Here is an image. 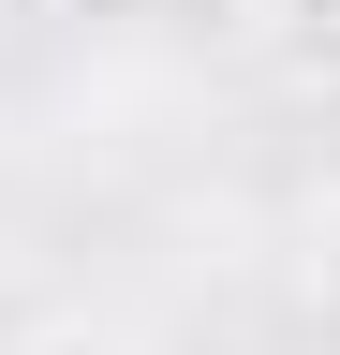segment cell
Listing matches in <instances>:
<instances>
[{
  "label": "cell",
  "mask_w": 340,
  "mask_h": 355,
  "mask_svg": "<svg viewBox=\"0 0 340 355\" xmlns=\"http://www.w3.org/2000/svg\"><path fill=\"white\" fill-rule=\"evenodd\" d=\"M267 60L296 89H340V0H267Z\"/></svg>",
  "instance_id": "cell-1"
},
{
  "label": "cell",
  "mask_w": 340,
  "mask_h": 355,
  "mask_svg": "<svg viewBox=\"0 0 340 355\" xmlns=\"http://www.w3.org/2000/svg\"><path fill=\"white\" fill-rule=\"evenodd\" d=\"M15 355H148L134 326H104V311H60V326H30Z\"/></svg>",
  "instance_id": "cell-2"
},
{
  "label": "cell",
  "mask_w": 340,
  "mask_h": 355,
  "mask_svg": "<svg viewBox=\"0 0 340 355\" xmlns=\"http://www.w3.org/2000/svg\"><path fill=\"white\" fill-rule=\"evenodd\" d=\"M311 296H325V326H340V193L311 207Z\"/></svg>",
  "instance_id": "cell-3"
},
{
  "label": "cell",
  "mask_w": 340,
  "mask_h": 355,
  "mask_svg": "<svg viewBox=\"0 0 340 355\" xmlns=\"http://www.w3.org/2000/svg\"><path fill=\"white\" fill-rule=\"evenodd\" d=\"M0 15H60V0H0Z\"/></svg>",
  "instance_id": "cell-4"
}]
</instances>
